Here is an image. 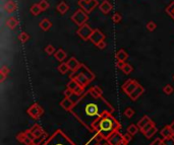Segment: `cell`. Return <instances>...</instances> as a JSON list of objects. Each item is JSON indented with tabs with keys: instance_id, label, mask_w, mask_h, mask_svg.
<instances>
[{
	"instance_id": "36",
	"label": "cell",
	"mask_w": 174,
	"mask_h": 145,
	"mask_svg": "<svg viewBox=\"0 0 174 145\" xmlns=\"http://www.w3.org/2000/svg\"><path fill=\"white\" fill-rule=\"evenodd\" d=\"M163 91H164V94H173V91H174V89H173V86L171 85V84H166V85L163 87Z\"/></svg>"
},
{
	"instance_id": "15",
	"label": "cell",
	"mask_w": 174,
	"mask_h": 145,
	"mask_svg": "<svg viewBox=\"0 0 174 145\" xmlns=\"http://www.w3.org/2000/svg\"><path fill=\"white\" fill-rule=\"evenodd\" d=\"M60 106L65 111H71L74 107V104L71 102L69 98H64L61 102H60Z\"/></svg>"
},
{
	"instance_id": "32",
	"label": "cell",
	"mask_w": 174,
	"mask_h": 145,
	"mask_svg": "<svg viewBox=\"0 0 174 145\" xmlns=\"http://www.w3.org/2000/svg\"><path fill=\"white\" fill-rule=\"evenodd\" d=\"M121 71H122L124 74L128 75V74H130L131 72L133 71V67L129 63H125V65H124V67L122 68V70H121Z\"/></svg>"
},
{
	"instance_id": "18",
	"label": "cell",
	"mask_w": 174,
	"mask_h": 145,
	"mask_svg": "<svg viewBox=\"0 0 174 145\" xmlns=\"http://www.w3.org/2000/svg\"><path fill=\"white\" fill-rule=\"evenodd\" d=\"M56 9H57V11L60 14H65L67 11L69 10V5H68L66 2L61 1L58 3L57 6H56Z\"/></svg>"
},
{
	"instance_id": "41",
	"label": "cell",
	"mask_w": 174,
	"mask_h": 145,
	"mask_svg": "<svg viewBox=\"0 0 174 145\" xmlns=\"http://www.w3.org/2000/svg\"><path fill=\"white\" fill-rule=\"evenodd\" d=\"M124 115L125 117H127V118H131V117H133V115H135V110L131 108H127L126 110L124 111Z\"/></svg>"
},
{
	"instance_id": "30",
	"label": "cell",
	"mask_w": 174,
	"mask_h": 145,
	"mask_svg": "<svg viewBox=\"0 0 174 145\" xmlns=\"http://www.w3.org/2000/svg\"><path fill=\"white\" fill-rule=\"evenodd\" d=\"M161 145H174V136H170L167 138H163L160 140Z\"/></svg>"
},
{
	"instance_id": "49",
	"label": "cell",
	"mask_w": 174,
	"mask_h": 145,
	"mask_svg": "<svg viewBox=\"0 0 174 145\" xmlns=\"http://www.w3.org/2000/svg\"><path fill=\"white\" fill-rule=\"evenodd\" d=\"M103 145H111V144H110V143H109V142H108V141H107V142H106V143H104Z\"/></svg>"
},
{
	"instance_id": "22",
	"label": "cell",
	"mask_w": 174,
	"mask_h": 145,
	"mask_svg": "<svg viewBox=\"0 0 174 145\" xmlns=\"http://www.w3.org/2000/svg\"><path fill=\"white\" fill-rule=\"evenodd\" d=\"M10 72V69L7 66H2L1 69H0V82H4L5 78L8 76Z\"/></svg>"
},
{
	"instance_id": "29",
	"label": "cell",
	"mask_w": 174,
	"mask_h": 145,
	"mask_svg": "<svg viewBox=\"0 0 174 145\" xmlns=\"http://www.w3.org/2000/svg\"><path fill=\"white\" fill-rule=\"evenodd\" d=\"M139 127H137V125H135V124H131L129 125V126L127 127V133H129L130 135H136L137 132H139Z\"/></svg>"
},
{
	"instance_id": "28",
	"label": "cell",
	"mask_w": 174,
	"mask_h": 145,
	"mask_svg": "<svg viewBox=\"0 0 174 145\" xmlns=\"http://www.w3.org/2000/svg\"><path fill=\"white\" fill-rule=\"evenodd\" d=\"M166 13H167L170 17L174 21V1L166 7Z\"/></svg>"
},
{
	"instance_id": "43",
	"label": "cell",
	"mask_w": 174,
	"mask_h": 145,
	"mask_svg": "<svg viewBox=\"0 0 174 145\" xmlns=\"http://www.w3.org/2000/svg\"><path fill=\"white\" fill-rule=\"evenodd\" d=\"M131 139H132V135H130L129 133H126V134L123 135V141H124L125 145H126L129 141H131Z\"/></svg>"
},
{
	"instance_id": "1",
	"label": "cell",
	"mask_w": 174,
	"mask_h": 145,
	"mask_svg": "<svg viewBox=\"0 0 174 145\" xmlns=\"http://www.w3.org/2000/svg\"><path fill=\"white\" fill-rule=\"evenodd\" d=\"M97 125H98L97 130H99L98 133L106 139L112 133L118 131L120 128V124L113 118L111 114H106L103 117H101L99 120H97L94 123V125H93V128H92L93 130H95Z\"/></svg>"
},
{
	"instance_id": "52",
	"label": "cell",
	"mask_w": 174,
	"mask_h": 145,
	"mask_svg": "<svg viewBox=\"0 0 174 145\" xmlns=\"http://www.w3.org/2000/svg\"><path fill=\"white\" fill-rule=\"evenodd\" d=\"M31 145H36V144H35V143H33V144H31Z\"/></svg>"
},
{
	"instance_id": "42",
	"label": "cell",
	"mask_w": 174,
	"mask_h": 145,
	"mask_svg": "<svg viewBox=\"0 0 174 145\" xmlns=\"http://www.w3.org/2000/svg\"><path fill=\"white\" fill-rule=\"evenodd\" d=\"M153 126H155V123H154L153 121H151V122H150V123H149V124L147 125V126H145V127H144L143 129H141V131L143 132L144 134H145V133L147 132V131L149 130V129H151V128H152Z\"/></svg>"
},
{
	"instance_id": "24",
	"label": "cell",
	"mask_w": 174,
	"mask_h": 145,
	"mask_svg": "<svg viewBox=\"0 0 174 145\" xmlns=\"http://www.w3.org/2000/svg\"><path fill=\"white\" fill-rule=\"evenodd\" d=\"M30 12L33 15H35V17H37V15H39L40 13L42 12V9H41V7L39 6V3H35V4H33L31 6Z\"/></svg>"
},
{
	"instance_id": "14",
	"label": "cell",
	"mask_w": 174,
	"mask_h": 145,
	"mask_svg": "<svg viewBox=\"0 0 174 145\" xmlns=\"http://www.w3.org/2000/svg\"><path fill=\"white\" fill-rule=\"evenodd\" d=\"M144 92H145V88H144L143 86H141V84H139V86H137V87L136 88V89L133 90L132 94H131L130 95H129V98H130V99L133 100V102H136V100L137 99H139L140 96L144 94Z\"/></svg>"
},
{
	"instance_id": "16",
	"label": "cell",
	"mask_w": 174,
	"mask_h": 145,
	"mask_svg": "<svg viewBox=\"0 0 174 145\" xmlns=\"http://www.w3.org/2000/svg\"><path fill=\"white\" fill-rule=\"evenodd\" d=\"M30 130L35 135L36 138H39V137H41L44 133H45V132H44V130H43V128L40 126V125H38V124H35L34 126L30 129Z\"/></svg>"
},
{
	"instance_id": "37",
	"label": "cell",
	"mask_w": 174,
	"mask_h": 145,
	"mask_svg": "<svg viewBox=\"0 0 174 145\" xmlns=\"http://www.w3.org/2000/svg\"><path fill=\"white\" fill-rule=\"evenodd\" d=\"M146 27H147V30L149 31H154L156 29H157V23L155 22H149L147 23V26H146Z\"/></svg>"
},
{
	"instance_id": "35",
	"label": "cell",
	"mask_w": 174,
	"mask_h": 145,
	"mask_svg": "<svg viewBox=\"0 0 174 145\" xmlns=\"http://www.w3.org/2000/svg\"><path fill=\"white\" fill-rule=\"evenodd\" d=\"M39 6L41 7L42 11H46L48 8H49L50 4H49V2H48L47 0H41V1L39 2Z\"/></svg>"
},
{
	"instance_id": "54",
	"label": "cell",
	"mask_w": 174,
	"mask_h": 145,
	"mask_svg": "<svg viewBox=\"0 0 174 145\" xmlns=\"http://www.w3.org/2000/svg\"><path fill=\"white\" fill-rule=\"evenodd\" d=\"M159 142H160V140H159ZM160 145H161V143H160Z\"/></svg>"
},
{
	"instance_id": "6",
	"label": "cell",
	"mask_w": 174,
	"mask_h": 145,
	"mask_svg": "<svg viewBox=\"0 0 174 145\" xmlns=\"http://www.w3.org/2000/svg\"><path fill=\"white\" fill-rule=\"evenodd\" d=\"M70 78H74L75 79L76 81L79 82V84L80 86H83L86 88L89 84H90V80H89V78L87 77L86 75L83 74L82 72H79V71H74V72H72V74H70Z\"/></svg>"
},
{
	"instance_id": "31",
	"label": "cell",
	"mask_w": 174,
	"mask_h": 145,
	"mask_svg": "<svg viewBox=\"0 0 174 145\" xmlns=\"http://www.w3.org/2000/svg\"><path fill=\"white\" fill-rule=\"evenodd\" d=\"M18 38L22 43H27L30 40V35L28 33H26V31H22V33L18 35Z\"/></svg>"
},
{
	"instance_id": "27",
	"label": "cell",
	"mask_w": 174,
	"mask_h": 145,
	"mask_svg": "<svg viewBox=\"0 0 174 145\" xmlns=\"http://www.w3.org/2000/svg\"><path fill=\"white\" fill-rule=\"evenodd\" d=\"M57 69L59 71V73L65 74V73H67V72H68V70H69V67H68L66 62H61V63H60V65L58 66Z\"/></svg>"
},
{
	"instance_id": "3",
	"label": "cell",
	"mask_w": 174,
	"mask_h": 145,
	"mask_svg": "<svg viewBox=\"0 0 174 145\" xmlns=\"http://www.w3.org/2000/svg\"><path fill=\"white\" fill-rule=\"evenodd\" d=\"M78 4L79 6V8H82L84 12L90 14L99 5V3H98V0H79Z\"/></svg>"
},
{
	"instance_id": "13",
	"label": "cell",
	"mask_w": 174,
	"mask_h": 145,
	"mask_svg": "<svg viewBox=\"0 0 174 145\" xmlns=\"http://www.w3.org/2000/svg\"><path fill=\"white\" fill-rule=\"evenodd\" d=\"M66 63H67L68 67H69V70L72 71V72L76 71V70H78L79 68V66H80V63L78 61V59L74 58V57L69 58V59H68V61H67Z\"/></svg>"
},
{
	"instance_id": "20",
	"label": "cell",
	"mask_w": 174,
	"mask_h": 145,
	"mask_svg": "<svg viewBox=\"0 0 174 145\" xmlns=\"http://www.w3.org/2000/svg\"><path fill=\"white\" fill-rule=\"evenodd\" d=\"M54 57H55L56 60H57V61H59V62H63L64 60L66 59L67 54H66V52L64 51L63 49H58L57 51L55 52Z\"/></svg>"
},
{
	"instance_id": "25",
	"label": "cell",
	"mask_w": 174,
	"mask_h": 145,
	"mask_svg": "<svg viewBox=\"0 0 174 145\" xmlns=\"http://www.w3.org/2000/svg\"><path fill=\"white\" fill-rule=\"evenodd\" d=\"M160 134L163 136V138H167V137L173 136L172 132H171V129H170V127H169V125H166V126L162 129V130L160 131Z\"/></svg>"
},
{
	"instance_id": "46",
	"label": "cell",
	"mask_w": 174,
	"mask_h": 145,
	"mask_svg": "<svg viewBox=\"0 0 174 145\" xmlns=\"http://www.w3.org/2000/svg\"><path fill=\"white\" fill-rule=\"evenodd\" d=\"M124 65H125V62L124 61H118V60L116 61V67L118 68V69L122 70V68L124 67Z\"/></svg>"
},
{
	"instance_id": "19",
	"label": "cell",
	"mask_w": 174,
	"mask_h": 145,
	"mask_svg": "<svg viewBox=\"0 0 174 145\" xmlns=\"http://www.w3.org/2000/svg\"><path fill=\"white\" fill-rule=\"evenodd\" d=\"M115 58L116 60H118V61H126L128 59V54L126 53V51L124 49H120L116 52V55H115Z\"/></svg>"
},
{
	"instance_id": "11",
	"label": "cell",
	"mask_w": 174,
	"mask_h": 145,
	"mask_svg": "<svg viewBox=\"0 0 174 145\" xmlns=\"http://www.w3.org/2000/svg\"><path fill=\"white\" fill-rule=\"evenodd\" d=\"M3 9H4L6 13L10 14V13H13L14 11L18 9V5L13 0H8V1L5 2L4 6H3Z\"/></svg>"
},
{
	"instance_id": "12",
	"label": "cell",
	"mask_w": 174,
	"mask_h": 145,
	"mask_svg": "<svg viewBox=\"0 0 174 145\" xmlns=\"http://www.w3.org/2000/svg\"><path fill=\"white\" fill-rule=\"evenodd\" d=\"M112 8H113V6H112L111 3L108 1V0H104V1H102L99 4V9L102 11L104 14L110 13V11L112 10Z\"/></svg>"
},
{
	"instance_id": "2",
	"label": "cell",
	"mask_w": 174,
	"mask_h": 145,
	"mask_svg": "<svg viewBox=\"0 0 174 145\" xmlns=\"http://www.w3.org/2000/svg\"><path fill=\"white\" fill-rule=\"evenodd\" d=\"M70 19H71V22H74L78 27H82L84 25V23H87L89 17H88L87 12H84L82 8H79L71 15Z\"/></svg>"
},
{
	"instance_id": "34",
	"label": "cell",
	"mask_w": 174,
	"mask_h": 145,
	"mask_svg": "<svg viewBox=\"0 0 174 145\" xmlns=\"http://www.w3.org/2000/svg\"><path fill=\"white\" fill-rule=\"evenodd\" d=\"M27 139V132H21L17 135V140L21 143H25Z\"/></svg>"
},
{
	"instance_id": "53",
	"label": "cell",
	"mask_w": 174,
	"mask_h": 145,
	"mask_svg": "<svg viewBox=\"0 0 174 145\" xmlns=\"http://www.w3.org/2000/svg\"><path fill=\"white\" fill-rule=\"evenodd\" d=\"M173 79H174V75H173Z\"/></svg>"
},
{
	"instance_id": "8",
	"label": "cell",
	"mask_w": 174,
	"mask_h": 145,
	"mask_svg": "<svg viewBox=\"0 0 174 145\" xmlns=\"http://www.w3.org/2000/svg\"><path fill=\"white\" fill-rule=\"evenodd\" d=\"M107 141L111 145H125L123 141V135H121L118 131L112 133L107 138Z\"/></svg>"
},
{
	"instance_id": "23",
	"label": "cell",
	"mask_w": 174,
	"mask_h": 145,
	"mask_svg": "<svg viewBox=\"0 0 174 145\" xmlns=\"http://www.w3.org/2000/svg\"><path fill=\"white\" fill-rule=\"evenodd\" d=\"M151 121H152V120L150 119V117L146 115V116H144L143 118H141V119L139 121V123H137V127H139L140 130H141V129H143L145 126H147V125H148L150 122H151Z\"/></svg>"
},
{
	"instance_id": "44",
	"label": "cell",
	"mask_w": 174,
	"mask_h": 145,
	"mask_svg": "<svg viewBox=\"0 0 174 145\" xmlns=\"http://www.w3.org/2000/svg\"><path fill=\"white\" fill-rule=\"evenodd\" d=\"M97 47H98V49L100 50H104V49H106V47H107V44H106V41H101L98 45H97Z\"/></svg>"
},
{
	"instance_id": "48",
	"label": "cell",
	"mask_w": 174,
	"mask_h": 145,
	"mask_svg": "<svg viewBox=\"0 0 174 145\" xmlns=\"http://www.w3.org/2000/svg\"><path fill=\"white\" fill-rule=\"evenodd\" d=\"M169 127H170V129H171L172 135L174 136V121H173V122H172L171 124H170V125H169Z\"/></svg>"
},
{
	"instance_id": "33",
	"label": "cell",
	"mask_w": 174,
	"mask_h": 145,
	"mask_svg": "<svg viewBox=\"0 0 174 145\" xmlns=\"http://www.w3.org/2000/svg\"><path fill=\"white\" fill-rule=\"evenodd\" d=\"M156 133H157V128L156 126H153L151 129H149V130L145 133V136H146V138H151V137H153Z\"/></svg>"
},
{
	"instance_id": "5",
	"label": "cell",
	"mask_w": 174,
	"mask_h": 145,
	"mask_svg": "<svg viewBox=\"0 0 174 145\" xmlns=\"http://www.w3.org/2000/svg\"><path fill=\"white\" fill-rule=\"evenodd\" d=\"M27 113L29 114L30 117H32L33 119L35 120H38L40 119L42 117V115L44 114V110H43V108L40 106L39 104H33L32 106L28 109L27 110Z\"/></svg>"
},
{
	"instance_id": "38",
	"label": "cell",
	"mask_w": 174,
	"mask_h": 145,
	"mask_svg": "<svg viewBox=\"0 0 174 145\" xmlns=\"http://www.w3.org/2000/svg\"><path fill=\"white\" fill-rule=\"evenodd\" d=\"M45 52L48 55H54L55 52H56V49H55V47L53 45H48L45 48Z\"/></svg>"
},
{
	"instance_id": "21",
	"label": "cell",
	"mask_w": 174,
	"mask_h": 145,
	"mask_svg": "<svg viewBox=\"0 0 174 145\" xmlns=\"http://www.w3.org/2000/svg\"><path fill=\"white\" fill-rule=\"evenodd\" d=\"M18 26V21L14 17H10L6 21V27H8L9 30H11V31L14 30Z\"/></svg>"
},
{
	"instance_id": "7",
	"label": "cell",
	"mask_w": 174,
	"mask_h": 145,
	"mask_svg": "<svg viewBox=\"0 0 174 145\" xmlns=\"http://www.w3.org/2000/svg\"><path fill=\"white\" fill-rule=\"evenodd\" d=\"M139 84L140 83L137 82L136 80H135V79H127L126 81L124 82L122 87H121V89H122L125 94L129 96L133 92V90H135L136 88L139 86Z\"/></svg>"
},
{
	"instance_id": "9",
	"label": "cell",
	"mask_w": 174,
	"mask_h": 145,
	"mask_svg": "<svg viewBox=\"0 0 174 145\" xmlns=\"http://www.w3.org/2000/svg\"><path fill=\"white\" fill-rule=\"evenodd\" d=\"M105 39H106V37H105V35L102 33V31H101L99 29H95L94 31H93V34L90 38V41L94 44L95 46H97L101 41H104Z\"/></svg>"
},
{
	"instance_id": "4",
	"label": "cell",
	"mask_w": 174,
	"mask_h": 145,
	"mask_svg": "<svg viewBox=\"0 0 174 145\" xmlns=\"http://www.w3.org/2000/svg\"><path fill=\"white\" fill-rule=\"evenodd\" d=\"M93 31L94 30L90 27V25L84 23V26L79 27V30L76 31V34H78L79 37L82 40H84V41H90V38L93 34Z\"/></svg>"
},
{
	"instance_id": "17",
	"label": "cell",
	"mask_w": 174,
	"mask_h": 145,
	"mask_svg": "<svg viewBox=\"0 0 174 145\" xmlns=\"http://www.w3.org/2000/svg\"><path fill=\"white\" fill-rule=\"evenodd\" d=\"M39 27H40V29H41L42 31H49L52 27V22L49 21L48 18H44V19H42L41 22H40Z\"/></svg>"
},
{
	"instance_id": "45",
	"label": "cell",
	"mask_w": 174,
	"mask_h": 145,
	"mask_svg": "<svg viewBox=\"0 0 174 145\" xmlns=\"http://www.w3.org/2000/svg\"><path fill=\"white\" fill-rule=\"evenodd\" d=\"M72 94H74V91H72L71 89H69V88H67V87H66V89L63 91V94H64L65 98H70Z\"/></svg>"
},
{
	"instance_id": "26",
	"label": "cell",
	"mask_w": 174,
	"mask_h": 145,
	"mask_svg": "<svg viewBox=\"0 0 174 145\" xmlns=\"http://www.w3.org/2000/svg\"><path fill=\"white\" fill-rule=\"evenodd\" d=\"M79 86V82L76 81L75 79H74V78H70V81L68 82V83H67V85H66L67 88H69V89H71L74 92V90H75Z\"/></svg>"
},
{
	"instance_id": "47",
	"label": "cell",
	"mask_w": 174,
	"mask_h": 145,
	"mask_svg": "<svg viewBox=\"0 0 174 145\" xmlns=\"http://www.w3.org/2000/svg\"><path fill=\"white\" fill-rule=\"evenodd\" d=\"M94 88H95L96 91L98 92V94H99L100 95H102V96H103V90L101 89V88H100L99 86H94Z\"/></svg>"
},
{
	"instance_id": "50",
	"label": "cell",
	"mask_w": 174,
	"mask_h": 145,
	"mask_svg": "<svg viewBox=\"0 0 174 145\" xmlns=\"http://www.w3.org/2000/svg\"><path fill=\"white\" fill-rule=\"evenodd\" d=\"M95 145H102V144H101V143H100V142H97V143H96V144H95Z\"/></svg>"
},
{
	"instance_id": "51",
	"label": "cell",
	"mask_w": 174,
	"mask_h": 145,
	"mask_svg": "<svg viewBox=\"0 0 174 145\" xmlns=\"http://www.w3.org/2000/svg\"><path fill=\"white\" fill-rule=\"evenodd\" d=\"M55 145H64V144H61V143H58V144H55Z\"/></svg>"
},
{
	"instance_id": "39",
	"label": "cell",
	"mask_w": 174,
	"mask_h": 145,
	"mask_svg": "<svg viewBox=\"0 0 174 145\" xmlns=\"http://www.w3.org/2000/svg\"><path fill=\"white\" fill-rule=\"evenodd\" d=\"M121 19H122V15H121L119 12H115L114 14H113L112 17V22H115V23H118L121 22Z\"/></svg>"
},
{
	"instance_id": "40",
	"label": "cell",
	"mask_w": 174,
	"mask_h": 145,
	"mask_svg": "<svg viewBox=\"0 0 174 145\" xmlns=\"http://www.w3.org/2000/svg\"><path fill=\"white\" fill-rule=\"evenodd\" d=\"M88 92L93 96V98H95V99H99V98H101V96H102V95H100V94H98V92L96 91V89L94 88V86L91 87L90 89L88 90Z\"/></svg>"
},
{
	"instance_id": "10",
	"label": "cell",
	"mask_w": 174,
	"mask_h": 145,
	"mask_svg": "<svg viewBox=\"0 0 174 145\" xmlns=\"http://www.w3.org/2000/svg\"><path fill=\"white\" fill-rule=\"evenodd\" d=\"M76 71H79V72H82L83 74H84L87 76V77L89 78V80H90V81L92 82L93 80L95 79V74L93 73V72L89 69V68L84 65V64H83V63H80V66H79V68Z\"/></svg>"
}]
</instances>
